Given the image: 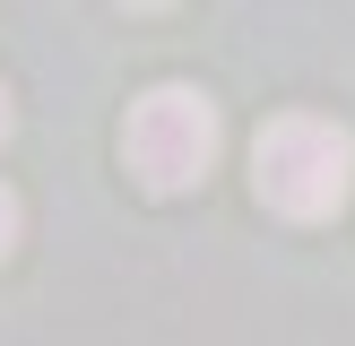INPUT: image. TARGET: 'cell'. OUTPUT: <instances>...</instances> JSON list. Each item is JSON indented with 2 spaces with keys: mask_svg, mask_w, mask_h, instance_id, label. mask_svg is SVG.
Wrapping results in <instances>:
<instances>
[{
  "mask_svg": "<svg viewBox=\"0 0 355 346\" xmlns=\"http://www.w3.org/2000/svg\"><path fill=\"white\" fill-rule=\"evenodd\" d=\"M252 182L277 217L312 225V217H338L347 208V182H355V138L321 113H286L252 138Z\"/></svg>",
  "mask_w": 355,
  "mask_h": 346,
  "instance_id": "obj_1",
  "label": "cell"
},
{
  "mask_svg": "<svg viewBox=\"0 0 355 346\" xmlns=\"http://www.w3.org/2000/svg\"><path fill=\"white\" fill-rule=\"evenodd\" d=\"M121 156L148 190H191L208 165H217V104L191 95V86H156V95L130 104V130H121Z\"/></svg>",
  "mask_w": 355,
  "mask_h": 346,
  "instance_id": "obj_2",
  "label": "cell"
},
{
  "mask_svg": "<svg viewBox=\"0 0 355 346\" xmlns=\"http://www.w3.org/2000/svg\"><path fill=\"white\" fill-rule=\"evenodd\" d=\"M9 242H17V199L0 190V260H9Z\"/></svg>",
  "mask_w": 355,
  "mask_h": 346,
  "instance_id": "obj_3",
  "label": "cell"
},
{
  "mask_svg": "<svg viewBox=\"0 0 355 346\" xmlns=\"http://www.w3.org/2000/svg\"><path fill=\"white\" fill-rule=\"evenodd\" d=\"M0 138H9V95H0Z\"/></svg>",
  "mask_w": 355,
  "mask_h": 346,
  "instance_id": "obj_4",
  "label": "cell"
}]
</instances>
